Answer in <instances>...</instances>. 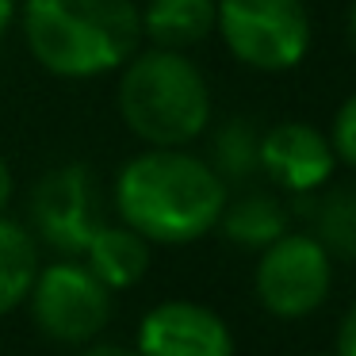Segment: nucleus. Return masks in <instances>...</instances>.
<instances>
[{"mask_svg":"<svg viewBox=\"0 0 356 356\" xmlns=\"http://www.w3.org/2000/svg\"><path fill=\"white\" fill-rule=\"evenodd\" d=\"M333 356H356V299L348 302L345 318L337 325V348H333Z\"/></svg>","mask_w":356,"mask_h":356,"instance_id":"obj_17","label":"nucleus"},{"mask_svg":"<svg viewBox=\"0 0 356 356\" xmlns=\"http://www.w3.org/2000/svg\"><path fill=\"white\" fill-rule=\"evenodd\" d=\"M310 215H314V238L330 253L356 261V184L333 188L314 203Z\"/></svg>","mask_w":356,"mask_h":356,"instance_id":"obj_15","label":"nucleus"},{"mask_svg":"<svg viewBox=\"0 0 356 356\" xmlns=\"http://www.w3.org/2000/svg\"><path fill=\"white\" fill-rule=\"evenodd\" d=\"M16 19L27 54L62 81L119 73L142 47L134 0H24Z\"/></svg>","mask_w":356,"mask_h":356,"instance_id":"obj_2","label":"nucleus"},{"mask_svg":"<svg viewBox=\"0 0 356 356\" xmlns=\"http://www.w3.org/2000/svg\"><path fill=\"white\" fill-rule=\"evenodd\" d=\"M96 226H100V192L88 165H58L31 188V234L54 245L58 253H81Z\"/></svg>","mask_w":356,"mask_h":356,"instance_id":"obj_7","label":"nucleus"},{"mask_svg":"<svg viewBox=\"0 0 356 356\" xmlns=\"http://www.w3.org/2000/svg\"><path fill=\"white\" fill-rule=\"evenodd\" d=\"M215 230H222L234 245L257 249V253H261L268 241H276L280 234L287 230V207H284V200H276L272 192H249L234 203L226 200Z\"/></svg>","mask_w":356,"mask_h":356,"instance_id":"obj_12","label":"nucleus"},{"mask_svg":"<svg viewBox=\"0 0 356 356\" xmlns=\"http://www.w3.org/2000/svg\"><path fill=\"white\" fill-rule=\"evenodd\" d=\"M16 16H19V0H0V42H4V35L12 31Z\"/></svg>","mask_w":356,"mask_h":356,"instance_id":"obj_19","label":"nucleus"},{"mask_svg":"<svg viewBox=\"0 0 356 356\" xmlns=\"http://www.w3.org/2000/svg\"><path fill=\"white\" fill-rule=\"evenodd\" d=\"M333 287V253L314 234L284 230L261 249L253 268V291L272 318H307L330 299Z\"/></svg>","mask_w":356,"mask_h":356,"instance_id":"obj_5","label":"nucleus"},{"mask_svg":"<svg viewBox=\"0 0 356 356\" xmlns=\"http://www.w3.org/2000/svg\"><path fill=\"white\" fill-rule=\"evenodd\" d=\"M307 356H333V353H307Z\"/></svg>","mask_w":356,"mask_h":356,"instance_id":"obj_22","label":"nucleus"},{"mask_svg":"<svg viewBox=\"0 0 356 356\" xmlns=\"http://www.w3.org/2000/svg\"><path fill=\"white\" fill-rule=\"evenodd\" d=\"M12 195H16V177H12V165H8V157L0 154V215L8 211Z\"/></svg>","mask_w":356,"mask_h":356,"instance_id":"obj_18","label":"nucleus"},{"mask_svg":"<svg viewBox=\"0 0 356 356\" xmlns=\"http://www.w3.org/2000/svg\"><path fill=\"white\" fill-rule=\"evenodd\" d=\"M35 272H39V238L8 215H0V318L27 302Z\"/></svg>","mask_w":356,"mask_h":356,"instance_id":"obj_13","label":"nucleus"},{"mask_svg":"<svg viewBox=\"0 0 356 356\" xmlns=\"http://www.w3.org/2000/svg\"><path fill=\"white\" fill-rule=\"evenodd\" d=\"M211 169L222 180H245L261 172V127L253 119H226L211 134Z\"/></svg>","mask_w":356,"mask_h":356,"instance_id":"obj_14","label":"nucleus"},{"mask_svg":"<svg viewBox=\"0 0 356 356\" xmlns=\"http://www.w3.org/2000/svg\"><path fill=\"white\" fill-rule=\"evenodd\" d=\"M138 19L142 42L161 50H192L215 35V0H146Z\"/></svg>","mask_w":356,"mask_h":356,"instance_id":"obj_11","label":"nucleus"},{"mask_svg":"<svg viewBox=\"0 0 356 356\" xmlns=\"http://www.w3.org/2000/svg\"><path fill=\"white\" fill-rule=\"evenodd\" d=\"M215 35L253 73H287L310 54V12L302 0H215Z\"/></svg>","mask_w":356,"mask_h":356,"instance_id":"obj_4","label":"nucleus"},{"mask_svg":"<svg viewBox=\"0 0 356 356\" xmlns=\"http://www.w3.org/2000/svg\"><path fill=\"white\" fill-rule=\"evenodd\" d=\"M115 211L149 245L207 238L226 207V180L188 146H146L115 172Z\"/></svg>","mask_w":356,"mask_h":356,"instance_id":"obj_1","label":"nucleus"},{"mask_svg":"<svg viewBox=\"0 0 356 356\" xmlns=\"http://www.w3.org/2000/svg\"><path fill=\"white\" fill-rule=\"evenodd\" d=\"M31 318L58 345H92L111 322V287L85 261H54L35 272L27 291Z\"/></svg>","mask_w":356,"mask_h":356,"instance_id":"obj_6","label":"nucleus"},{"mask_svg":"<svg viewBox=\"0 0 356 356\" xmlns=\"http://www.w3.org/2000/svg\"><path fill=\"white\" fill-rule=\"evenodd\" d=\"M138 356H234V333L218 310L192 299H169L138 322Z\"/></svg>","mask_w":356,"mask_h":356,"instance_id":"obj_8","label":"nucleus"},{"mask_svg":"<svg viewBox=\"0 0 356 356\" xmlns=\"http://www.w3.org/2000/svg\"><path fill=\"white\" fill-rule=\"evenodd\" d=\"M337 169L330 134L287 119L261 131V172L287 195H318Z\"/></svg>","mask_w":356,"mask_h":356,"instance_id":"obj_9","label":"nucleus"},{"mask_svg":"<svg viewBox=\"0 0 356 356\" xmlns=\"http://www.w3.org/2000/svg\"><path fill=\"white\" fill-rule=\"evenodd\" d=\"M81 356H138V348H123V345H88Z\"/></svg>","mask_w":356,"mask_h":356,"instance_id":"obj_20","label":"nucleus"},{"mask_svg":"<svg viewBox=\"0 0 356 356\" xmlns=\"http://www.w3.org/2000/svg\"><path fill=\"white\" fill-rule=\"evenodd\" d=\"M345 35H348V47L356 50V0H353V8H348V19H345Z\"/></svg>","mask_w":356,"mask_h":356,"instance_id":"obj_21","label":"nucleus"},{"mask_svg":"<svg viewBox=\"0 0 356 356\" xmlns=\"http://www.w3.org/2000/svg\"><path fill=\"white\" fill-rule=\"evenodd\" d=\"M81 257L111 291H127V287L142 284V276L149 272V241L134 234L127 222H100L92 238L85 241Z\"/></svg>","mask_w":356,"mask_h":356,"instance_id":"obj_10","label":"nucleus"},{"mask_svg":"<svg viewBox=\"0 0 356 356\" xmlns=\"http://www.w3.org/2000/svg\"><path fill=\"white\" fill-rule=\"evenodd\" d=\"M330 146L337 154V165L356 169V92L341 100V108L333 111V127H330Z\"/></svg>","mask_w":356,"mask_h":356,"instance_id":"obj_16","label":"nucleus"},{"mask_svg":"<svg viewBox=\"0 0 356 356\" xmlns=\"http://www.w3.org/2000/svg\"><path fill=\"white\" fill-rule=\"evenodd\" d=\"M115 108L142 146H192L211 131V85L188 50H134L119 70Z\"/></svg>","mask_w":356,"mask_h":356,"instance_id":"obj_3","label":"nucleus"}]
</instances>
